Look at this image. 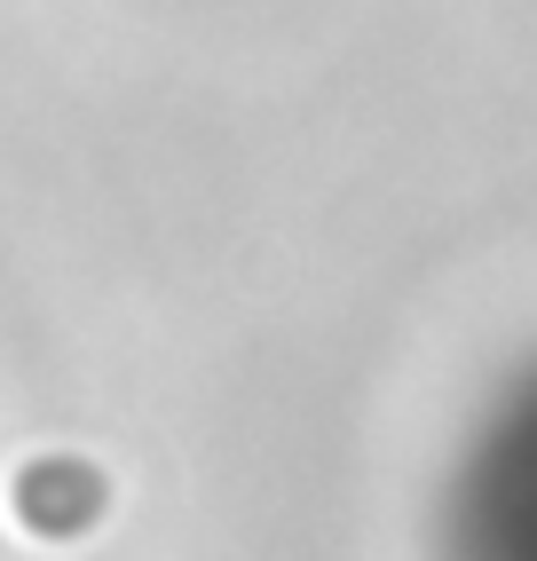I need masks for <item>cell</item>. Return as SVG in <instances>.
<instances>
[{
  "label": "cell",
  "mask_w": 537,
  "mask_h": 561,
  "mask_svg": "<svg viewBox=\"0 0 537 561\" xmlns=\"http://www.w3.org/2000/svg\"><path fill=\"white\" fill-rule=\"evenodd\" d=\"M458 538L490 553H537V364L498 396L458 467Z\"/></svg>",
  "instance_id": "6da1fadb"
}]
</instances>
